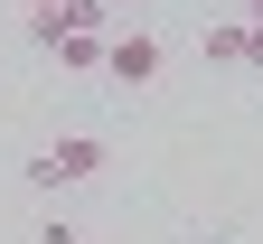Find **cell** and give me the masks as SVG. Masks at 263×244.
Masks as SVG:
<instances>
[{
	"label": "cell",
	"instance_id": "4",
	"mask_svg": "<svg viewBox=\"0 0 263 244\" xmlns=\"http://www.w3.org/2000/svg\"><path fill=\"white\" fill-rule=\"evenodd\" d=\"M207 66H254V57H245V19H216V28H207Z\"/></svg>",
	"mask_w": 263,
	"mask_h": 244
},
{
	"label": "cell",
	"instance_id": "3",
	"mask_svg": "<svg viewBox=\"0 0 263 244\" xmlns=\"http://www.w3.org/2000/svg\"><path fill=\"white\" fill-rule=\"evenodd\" d=\"M66 28V19H57ZM104 47L113 38H57V66H66V76H104Z\"/></svg>",
	"mask_w": 263,
	"mask_h": 244
},
{
	"label": "cell",
	"instance_id": "6",
	"mask_svg": "<svg viewBox=\"0 0 263 244\" xmlns=\"http://www.w3.org/2000/svg\"><path fill=\"white\" fill-rule=\"evenodd\" d=\"M66 10H76V0H28V19H66Z\"/></svg>",
	"mask_w": 263,
	"mask_h": 244
},
{
	"label": "cell",
	"instance_id": "5",
	"mask_svg": "<svg viewBox=\"0 0 263 244\" xmlns=\"http://www.w3.org/2000/svg\"><path fill=\"white\" fill-rule=\"evenodd\" d=\"M38 244H85V235L66 226V216H47V226H38Z\"/></svg>",
	"mask_w": 263,
	"mask_h": 244
},
{
	"label": "cell",
	"instance_id": "1",
	"mask_svg": "<svg viewBox=\"0 0 263 244\" xmlns=\"http://www.w3.org/2000/svg\"><path fill=\"white\" fill-rule=\"evenodd\" d=\"M104 169V141L94 132H66V141H47L38 160H28V188H76V179H94Z\"/></svg>",
	"mask_w": 263,
	"mask_h": 244
},
{
	"label": "cell",
	"instance_id": "7",
	"mask_svg": "<svg viewBox=\"0 0 263 244\" xmlns=\"http://www.w3.org/2000/svg\"><path fill=\"white\" fill-rule=\"evenodd\" d=\"M245 19H263V0H245Z\"/></svg>",
	"mask_w": 263,
	"mask_h": 244
},
{
	"label": "cell",
	"instance_id": "2",
	"mask_svg": "<svg viewBox=\"0 0 263 244\" xmlns=\"http://www.w3.org/2000/svg\"><path fill=\"white\" fill-rule=\"evenodd\" d=\"M160 57H170V47H160L151 28H122V38L104 47V76H113V85H151V76H160Z\"/></svg>",
	"mask_w": 263,
	"mask_h": 244
}]
</instances>
